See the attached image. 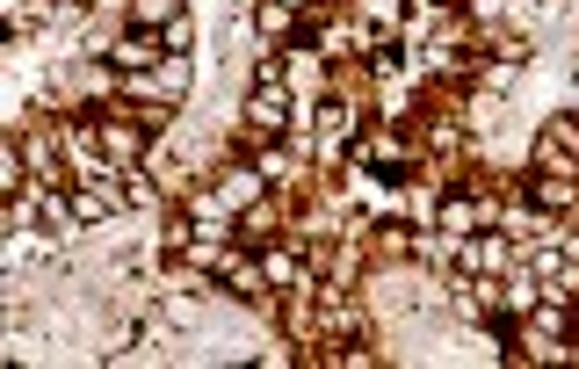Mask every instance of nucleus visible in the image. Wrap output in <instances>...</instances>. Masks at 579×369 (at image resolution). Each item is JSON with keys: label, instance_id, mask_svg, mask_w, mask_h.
Masks as SVG:
<instances>
[{"label": "nucleus", "instance_id": "f257e3e1", "mask_svg": "<svg viewBox=\"0 0 579 369\" xmlns=\"http://www.w3.org/2000/svg\"><path fill=\"white\" fill-rule=\"evenodd\" d=\"M94 145H102L116 167H138L145 160V145H153V123H123V116H102L94 123Z\"/></svg>", "mask_w": 579, "mask_h": 369}, {"label": "nucleus", "instance_id": "f03ea898", "mask_svg": "<svg viewBox=\"0 0 579 369\" xmlns=\"http://www.w3.org/2000/svg\"><path fill=\"white\" fill-rule=\"evenodd\" d=\"M182 88H189L182 59H160L153 73H131V94H145V102H182Z\"/></svg>", "mask_w": 579, "mask_h": 369}, {"label": "nucleus", "instance_id": "7ed1b4c3", "mask_svg": "<svg viewBox=\"0 0 579 369\" xmlns=\"http://www.w3.org/2000/svg\"><path fill=\"white\" fill-rule=\"evenodd\" d=\"M457 262L478 268V276H500L507 268V239L500 232H471V239H457Z\"/></svg>", "mask_w": 579, "mask_h": 369}, {"label": "nucleus", "instance_id": "20e7f679", "mask_svg": "<svg viewBox=\"0 0 579 369\" xmlns=\"http://www.w3.org/2000/svg\"><path fill=\"white\" fill-rule=\"evenodd\" d=\"M283 123H290L283 88H254V102H246V131H261V139H268V131H283Z\"/></svg>", "mask_w": 579, "mask_h": 369}, {"label": "nucleus", "instance_id": "39448f33", "mask_svg": "<svg viewBox=\"0 0 579 369\" xmlns=\"http://www.w3.org/2000/svg\"><path fill=\"white\" fill-rule=\"evenodd\" d=\"M348 145H355V116H348V109H319V160H341V153H348Z\"/></svg>", "mask_w": 579, "mask_h": 369}, {"label": "nucleus", "instance_id": "423d86ee", "mask_svg": "<svg viewBox=\"0 0 579 369\" xmlns=\"http://www.w3.org/2000/svg\"><path fill=\"white\" fill-rule=\"evenodd\" d=\"M478 225H486V203H471V196H449L443 203V239H471Z\"/></svg>", "mask_w": 579, "mask_h": 369}, {"label": "nucleus", "instance_id": "0eeeda50", "mask_svg": "<svg viewBox=\"0 0 579 369\" xmlns=\"http://www.w3.org/2000/svg\"><path fill=\"white\" fill-rule=\"evenodd\" d=\"M174 16H182V0H131V22H138V30H167Z\"/></svg>", "mask_w": 579, "mask_h": 369}, {"label": "nucleus", "instance_id": "6e6552de", "mask_svg": "<svg viewBox=\"0 0 579 369\" xmlns=\"http://www.w3.org/2000/svg\"><path fill=\"white\" fill-rule=\"evenodd\" d=\"M268 232H275V211H268V203H254V211L240 217V246H268Z\"/></svg>", "mask_w": 579, "mask_h": 369}, {"label": "nucleus", "instance_id": "1a4fd4ad", "mask_svg": "<svg viewBox=\"0 0 579 369\" xmlns=\"http://www.w3.org/2000/svg\"><path fill=\"white\" fill-rule=\"evenodd\" d=\"M507 239H550V225H544V211H507Z\"/></svg>", "mask_w": 579, "mask_h": 369}, {"label": "nucleus", "instance_id": "9d476101", "mask_svg": "<svg viewBox=\"0 0 579 369\" xmlns=\"http://www.w3.org/2000/svg\"><path fill=\"white\" fill-rule=\"evenodd\" d=\"M529 196L544 203V211H565V203H572L579 188H572V182H558V174H544V182H529Z\"/></svg>", "mask_w": 579, "mask_h": 369}, {"label": "nucleus", "instance_id": "9b49d317", "mask_svg": "<svg viewBox=\"0 0 579 369\" xmlns=\"http://www.w3.org/2000/svg\"><path fill=\"white\" fill-rule=\"evenodd\" d=\"M261 276H268V283H290V290H297V283H305V268L290 262V254H261Z\"/></svg>", "mask_w": 579, "mask_h": 369}, {"label": "nucleus", "instance_id": "f8f14e48", "mask_svg": "<svg viewBox=\"0 0 579 369\" xmlns=\"http://www.w3.org/2000/svg\"><path fill=\"white\" fill-rule=\"evenodd\" d=\"M160 37H167V51H174V59H182V51L196 44V22H189V16H174V22H167V30H160Z\"/></svg>", "mask_w": 579, "mask_h": 369}, {"label": "nucleus", "instance_id": "ddd939ff", "mask_svg": "<svg viewBox=\"0 0 579 369\" xmlns=\"http://www.w3.org/2000/svg\"><path fill=\"white\" fill-rule=\"evenodd\" d=\"M254 88H283V59H261L254 65Z\"/></svg>", "mask_w": 579, "mask_h": 369}]
</instances>
